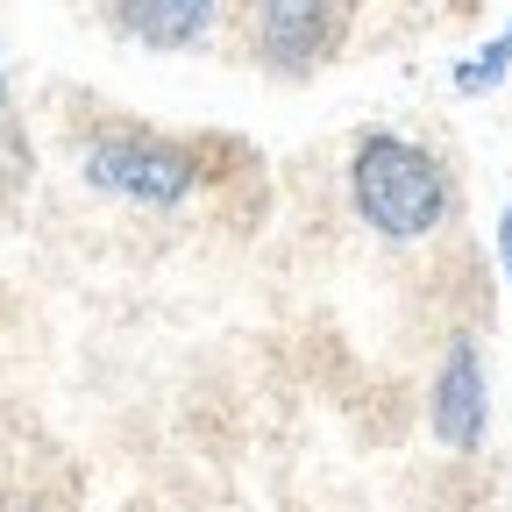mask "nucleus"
I'll list each match as a JSON object with an SVG mask.
<instances>
[{"instance_id":"6e6552de","label":"nucleus","mask_w":512,"mask_h":512,"mask_svg":"<svg viewBox=\"0 0 512 512\" xmlns=\"http://www.w3.org/2000/svg\"><path fill=\"white\" fill-rule=\"evenodd\" d=\"M15 114V79H8V57H0V121Z\"/></svg>"},{"instance_id":"39448f33","label":"nucleus","mask_w":512,"mask_h":512,"mask_svg":"<svg viewBox=\"0 0 512 512\" xmlns=\"http://www.w3.org/2000/svg\"><path fill=\"white\" fill-rule=\"evenodd\" d=\"M107 22L157 57L207 50L221 36V0H107Z\"/></svg>"},{"instance_id":"7ed1b4c3","label":"nucleus","mask_w":512,"mask_h":512,"mask_svg":"<svg viewBox=\"0 0 512 512\" xmlns=\"http://www.w3.org/2000/svg\"><path fill=\"white\" fill-rule=\"evenodd\" d=\"M356 0H242V43L271 79H313L335 64Z\"/></svg>"},{"instance_id":"f03ea898","label":"nucleus","mask_w":512,"mask_h":512,"mask_svg":"<svg viewBox=\"0 0 512 512\" xmlns=\"http://www.w3.org/2000/svg\"><path fill=\"white\" fill-rule=\"evenodd\" d=\"M72 164H79L86 192H100L114 207H143V214H178V207L200 200V185H207L200 143L157 136V128H128V121L93 128Z\"/></svg>"},{"instance_id":"0eeeda50","label":"nucleus","mask_w":512,"mask_h":512,"mask_svg":"<svg viewBox=\"0 0 512 512\" xmlns=\"http://www.w3.org/2000/svg\"><path fill=\"white\" fill-rule=\"evenodd\" d=\"M491 242H498V271H505V285H512V200L498 207V228H491Z\"/></svg>"},{"instance_id":"f257e3e1","label":"nucleus","mask_w":512,"mask_h":512,"mask_svg":"<svg viewBox=\"0 0 512 512\" xmlns=\"http://www.w3.org/2000/svg\"><path fill=\"white\" fill-rule=\"evenodd\" d=\"M342 192L356 228H370L392 249H420L456 221V171L406 128H363L342 164Z\"/></svg>"},{"instance_id":"1a4fd4ad","label":"nucleus","mask_w":512,"mask_h":512,"mask_svg":"<svg viewBox=\"0 0 512 512\" xmlns=\"http://www.w3.org/2000/svg\"><path fill=\"white\" fill-rule=\"evenodd\" d=\"M22 512H43V505H22Z\"/></svg>"},{"instance_id":"20e7f679","label":"nucleus","mask_w":512,"mask_h":512,"mask_svg":"<svg viewBox=\"0 0 512 512\" xmlns=\"http://www.w3.org/2000/svg\"><path fill=\"white\" fill-rule=\"evenodd\" d=\"M427 427L448 456H477L491 434V370L477 335H448L434 377H427Z\"/></svg>"},{"instance_id":"423d86ee","label":"nucleus","mask_w":512,"mask_h":512,"mask_svg":"<svg viewBox=\"0 0 512 512\" xmlns=\"http://www.w3.org/2000/svg\"><path fill=\"white\" fill-rule=\"evenodd\" d=\"M512 79V22L491 36V43H477L470 57H456V72H448V86H456L463 100H484V93H498Z\"/></svg>"}]
</instances>
